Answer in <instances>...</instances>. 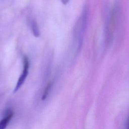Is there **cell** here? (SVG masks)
<instances>
[{
  "label": "cell",
  "mask_w": 129,
  "mask_h": 129,
  "mask_svg": "<svg viewBox=\"0 0 129 129\" xmlns=\"http://www.w3.org/2000/svg\"><path fill=\"white\" fill-rule=\"evenodd\" d=\"M23 70L22 74H21L17 83L16 84V87L14 89V92H17L20 88L21 87V86L23 84L24 82H25L28 74V70H29V61L28 59V58L26 56H25L23 58Z\"/></svg>",
  "instance_id": "obj_2"
},
{
  "label": "cell",
  "mask_w": 129,
  "mask_h": 129,
  "mask_svg": "<svg viewBox=\"0 0 129 129\" xmlns=\"http://www.w3.org/2000/svg\"><path fill=\"white\" fill-rule=\"evenodd\" d=\"M87 20V13L84 11L76 23L74 30V39L77 51L80 50L82 44L84 32L85 31Z\"/></svg>",
  "instance_id": "obj_1"
},
{
  "label": "cell",
  "mask_w": 129,
  "mask_h": 129,
  "mask_svg": "<svg viewBox=\"0 0 129 129\" xmlns=\"http://www.w3.org/2000/svg\"><path fill=\"white\" fill-rule=\"evenodd\" d=\"M124 129H129V116L127 117V119L126 120L125 128Z\"/></svg>",
  "instance_id": "obj_6"
},
{
  "label": "cell",
  "mask_w": 129,
  "mask_h": 129,
  "mask_svg": "<svg viewBox=\"0 0 129 129\" xmlns=\"http://www.w3.org/2000/svg\"><path fill=\"white\" fill-rule=\"evenodd\" d=\"M50 87H51V84H50V83H49V84H47V86L46 87V88H45V89L44 90L43 94L42 96V100H44L47 97V95L49 93V91L50 90Z\"/></svg>",
  "instance_id": "obj_5"
},
{
  "label": "cell",
  "mask_w": 129,
  "mask_h": 129,
  "mask_svg": "<svg viewBox=\"0 0 129 129\" xmlns=\"http://www.w3.org/2000/svg\"><path fill=\"white\" fill-rule=\"evenodd\" d=\"M31 26L32 31L33 32V35L36 37H39L40 35V31L38 24L35 20H32L31 21Z\"/></svg>",
  "instance_id": "obj_4"
},
{
  "label": "cell",
  "mask_w": 129,
  "mask_h": 129,
  "mask_svg": "<svg viewBox=\"0 0 129 129\" xmlns=\"http://www.w3.org/2000/svg\"><path fill=\"white\" fill-rule=\"evenodd\" d=\"M13 115V112H10L3 119L0 121V129H5L6 127L12 118Z\"/></svg>",
  "instance_id": "obj_3"
},
{
  "label": "cell",
  "mask_w": 129,
  "mask_h": 129,
  "mask_svg": "<svg viewBox=\"0 0 129 129\" xmlns=\"http://www.w3.org/2000/svg\"><path fill=\"white\" fill-rule=\"evenodd\" d=\"M61 2L64 5H66L68 4V3L69 2V0H61Z\"/></svg>",
  "instance_id": "obj_7"
}]
</instances>
